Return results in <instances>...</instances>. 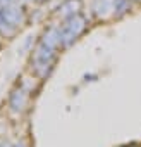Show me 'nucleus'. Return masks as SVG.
<instances>
[{
	"label": "nucleus",
	"instance_id": "nucleus-1",
	"mask_svg": "<svg viewBox=\"0 0 141 147\" xmlns=\"http://www.w3.org/2000/svg\"><path fill=\"white\" fill-rule=\"evenodd\" d=\"M84 26H86L84 18H81V16H78V14L67 18V19H65V24H64V28H62V31H60V42H64V43L67 45L69 42L76 40V36H78L79 33H83Z\"/></svg>",
	"mask_w": 141,
	"mask_h": 147
},
{
	"label": "nucleus",
	"instance_id": "nucleus-2",
	"mask_svg": "<svg viewBox=\"0 0 141 147\" xmlns=\"http://www.w3.org/2000/svg\"><path fill=\"white\" fill-rule=\"evenodd\" d=\"M2 11V16L5 19V23L11 26V28H16V26H21L26 19L24 16V11L17 5V4H11V5H5L0 9Z\"/></svg>",
	"mask_w": 141,
	"mask_h": 147
},
{
	"label": "nucleus",
	"instance_id": "nucleus-3",
	"mask_svg": "<svg viewBox=\"0 0 141 147\" xmlns=\"http://www.w3.org/2000/svg\"><path fill=\"white\" fill-rule=\"evenodd\" d=\"M79 9H81V2H79V0H65V2L59 7V14L67 19L70 16H76Z\"/></svg>",
	"mask_w": 141,
	"mask_h": 147
},
{
	"label": "nucleus",
	"instance_id": "nucleus-4",
	"mask_svg": "<svg viewBox=\"0 0 141 147\" xmlns=\"http://www.w3.org/2000/svg\"><path fill=\"white\" fill-rule=\"evenodd\" d=\"M129 0H114V14L115 16H122L129 11Z\"/></svg>",
	"mask_w": 141,
	"mask_h": 147
}]
</instances>
